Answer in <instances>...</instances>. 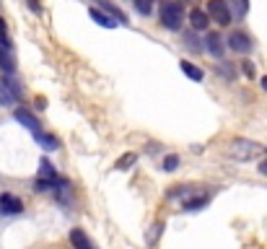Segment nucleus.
Listing matches in <instances>:
<instances>
[{"instance_id":"nucleus-21","label":"nucleus","mask_w":267,"mask_h":249,"mask_svg":"<svg viewBox=\"0 0 267 249\" xmlns=\"http://www.w3.org/2000/svg\"><path fill=\"white\" fill-rule=\"evenodd\" d=\"M164 169H166V172L179 169V156H166V158H164Z\"/></svg>"},{"instance_id":"nucleus-14","label":"nucleus","mask_w":267,"mask_h":249,"mask_svg":"<svg viewBox=\"0 0 267 249\" xmlns=\"http://www.w3.org/2000/svg\"><path fill=\"white\" fill-rule=\"evenodd\" d=\"M96 3H99V8H104L109 16H114V18H117L120 24H127V16L117 8V6H114V3H109V0H96Z\"/></svg>"},{"instance_id":"nucleus-2","label":"nucleus","mask_w":267,"mask_h":249,"mask_svg":"<svg viewBox=\"0 0 267 249\" xmlns=\"http://www.w3.org/2000/svg\"><path fill=\"white\" fill-rule=\"evenodd\" d=\"M259 153H262V146H257L252 140H241V138L231 140V146H228V156H234L239 161H249V158H254Z\"/></svg>"},{"instance_id":"nucleus-10","label":"nucleus","mask_w":267,"mask_h":249,"mask_svg":"<svg viewBox=\"0 0 267 249\" xmlns=\"http://www.w3.org/2000/svg\"><path fill=\"white\" fill-rule=\"evenodd\" d=\"M70 244H73V249H94V241L81 229H73L70 231Z\"/></svg>"},{"instance_id":"nucleus-22","label":"nucleus","mask_w":267,"mask_h":249,"mask_svg":"<svg viewBox=\"0 0 267 249\" xmlns=\"http://www.w3.org/2000/svg\"><path fill=\"white\" fill-rule=\"evenodd\" d=\"M0 47H11V42H8V34H6V26L0 24Z\"/></svg>"},{"instance_id":"nucleus-24","label":"nucleus","mask_w":267,"mask_h":249,"mask_svg":"<svg viewBox=\"0 0 267 249\" xmlns=\"http://www.w3.org/2000/svg\"><path fill=\"white\" fill-rule=\"evenodd\" d=\"M239 6H241V13L249 11V0H239Z\"/></svg>"},{"instance_id":"nucleus-11","label":"nucleus","mask_w":267,"mask_h":249,"mask_svg":"<svg viewBox=\"0 0 267 249\" xmlns=\"http://www.w3.org/2000/svg\"><path fill=\"white\" fill-rule=\"evenodd\" d=\"M189 24H192V29H197V31H203V29H208V24H210V16H208V11H192L189 13Z\"/></svg>"},{"instance_id":"nucleus-26","label":"nucleus","mask_w":267,"mask_h":249,"mask_svg":"<svg viewBox=\"0 0 267 249\" xmlns=\"http://www.w3.org/2000/svg\"><path fill=\"white\" fill-rule=\"evenodd\" d=\"M262 89H264V91H267V75H264V78H262Z\"/></svg>"},{"instance_id":"nucleus-28","label":"nucleus","mask_w":267,"mask_h":249,"mask_svg":"<svg viewBox=\"0 0 267 249\" xmlns=\"http://www.w3.org/2000/svg\"><path fill=\"white\" fill-rule=\"evenodd\" d=\"M0 24H3V18H0Z\"/></svg>"},{"instance_id":"nucleus-20","label":"nucleus","mask_w":267,"mask_h":249,"mask_svg":"<svg viewBox=\"0 0 267 249\" xmlns=\"http://www.w3.org/2000/svg\"><path fill=\"white\" fill-rule=\"evenodd\" d=\"M184 45L192 50V52H200V50H203V47L197 45V36H195V34H187V36H184Z\"/></svg>"},{"instance_id":"nucleus-19","label":"nucleus","mask_w":267,"mask_h":249,"mask_svg":"<svg viewBox=\"0 0 267 249\" xmlns=\"http://www.w3.org/2000/svg\"><path fill=\"white\" fill-rule=\"evenodd\" d=\"M135 8L143 16H150V11H153V0H135Z\"/></svg>"},{"instance_id":"nucleus-16","label":"nucleus","mask_w":267,"mask_h":249,"mask_svg":"<svg viewBox=\"0 0 267 249\" xmlns=\"http://www.w3.org/2000/svg\"><path fill=\"white\" fill-rule=\"evenodd\" d=\"M135 161H138V156H135V153H125V156H120V158H117V163H114V166H117L120 172H127Z\"/></svg>"},{"instance_id":"nucleus-8","label":"nucleus","mask_w":267,"mask_h":249,"mask_svg":"<svg viewBox=\"0 0 267 249\" xmlns=\"http://www.w3.org/2000/svg\"><path fill=\"white\" fill-rule=\"evenodd\" d=\"M88 16L99 24V26H104V29H114V26H117L120 21H112V16L106 13V11H101V8H96V6H91L88 8Z\"/></svg>"},{"instance_id":"nucleus-13","label":"nucleus","mask_w":267,"mask_h":249,"mask_svg":"<svg viewBox=\"0 0 267 249\" xmlns=\"http://www.w3.org/2000/svg\"><path fill=\"white\" fill-rule=\"evenodd\" d=\"M39 179H47V182H57V172H55V166L47 161V158H42L39 161Z\"/></svg>"},{"instance_id":"nucleus-4","label":"nucleus","mask_w":267,"mask_h":249,"mask_svg":"<svg viewBox=\"0 0 267 249\" xmlns=\"http://www.w3.org/2000/svg\"><path fill=\"white\" fill-rule=\"evenodd\" d=\"M21 211H24L21 197H16V195H11V192H3V195H0V213H3V216H16V213H21Z\"/></svg>"},{"instance_id":"nucleus-23","label":"nucleus","mask_w":267,"mask_h":249,"mask_svg":"<svg viewBox=\"0 0 267 249\" xmlns=\"http://www.w3.org/2000/svg\"><path fill=\"white\" fill-rule=\"evenodd\" d=\"M241 68H244V75H247V78H254V65H252L249 60H244Z\"/></svg>"},{"instance_id":"nucleus-18","label":"nucleus","mask_w":267,"mask_h":249,"mask_svg":"<svg viewBox=\"0 0 267 249\" xmlns=\"http://www.w3.org/2000/svg\"><path fill=\"white\" fill-rule=\"evenodd\" d=\"M161 229H164L161 223H153V226H150V231H148V236H145V241H148L150 246H153V244L159 241V236H161Z\"/></svg>"},{"instance_id":"nucleus-17","label":"nucleus","mask_w":267,"mask_h":249,"mask_svg":"<svg viewBox=\"0 0 267 249\" xmlns=\"http://www.w3.org/2000/svg\"><path fill=\"white\" fill-rule=\"evenodd\" d=\"M0 70H6V73H13V60H11V55L0 47Z\"/></svg>"},{"instance_id":"nucleus-9","label":"nucleus","mask_w":267,"mask_h":249,"mask_svg":"<svg viewBox=\"0 0 267 249\" xmlns=\"http://www.w3.org/2000/svg\"><path fill=\"white\" fill-rule=\"evenodd\" d=\"M205 50H208L213 57H220V55H223V39H220V34L210 31V34L205 36Z\"/></svg>"},{"instance_id":"nucleus-3","label":"nucleus","mask_w":267,"mask_h":249,"mask_svg":"<svg viewBox=\"0 0 267 249\" xmlns=\"http://www.w3.org/2000/svg\"><path fill=\"white\" fill-rule=\"evenodd\" d=\"M208 16L218 26H228V24H231V11H228L226 0H208Z\"/></svg>"},{"instance_id":"nucleus-7","label":"nucleus","mask_w":267,"mask_h":249,"mask_svg":"<svg viewBox=\"0 0 267 249\" xmlns=\"http://www.w3.org/2000/svg\"><path fill=\"white\" fill-rule=\"evenodd\" d=\"M18 99V91L11 89V80H0V107H11L16 104Z\"/></svg>"},{"instance_id":"nucleus-12","label":"nucleus","mask_w":267,"mask_h":249,"mask_svg":"<svg viewBox=\"0 0 267 249\" xmlns=\"http://www.w3.org/2000/svg\"><path fill=\"white\" fill-rule=\"evenodd\" d=\"M179 68H182V73H184L187 78H192V80H203V78H205V73H203L197 65H192L189 60H182V63H179Z\"/></svg>"},{"instance_id":"nucleus-27","label":"nucleus","mask_w":267,"mask_h":249,"mask_svg":"<svg viewBox=\"0 0 267 249\" xmlns=\"http://www.w3.org/2000/svg\"><path fill=\"white\" fill-rule=\"evenodd\" d=\"M179 3H195V0H179Z\"/></svg>"},{"instance_id":"nucleus-6","label":"nucleus","mask_w":267,"mask_h":249,"mask_svg":"<svg viewBox=\"0 0 267 249\" xmlns=\"http://www.w3.org/2000/svg\"><path fill=\"white\" fill-rule=\"evenodd\" d=\"M228 47H231L234 52L247 55V52H252V39H249L244 31H234L231 36H228Z\"/></svg>"},{"instance_id":"nucleus-15","label":"nucleus","mask_w":267,"mask_h":249,"mask_svg":"<svg viewBox=\"0 0 267 249\" xmlns=\"http://www.w3.org/2000/svg\"><path fill=\"white\" fill-rule=\"evenodd\" d=\"M208 202V195H197V197H189L184 202V211H200V208Z\"/></svg>"},{"instance_id":"nucleus-25","label":"nucleus","mask_w":267,"mask_h":249,"mask_svg":"<svg viewBox=\"0 0 267 249\" xmlns=\"http://www.w3.org/2000/svg\"><path fill=\"white\" fill-rule=\"evenodd\" d=\"M259 172H262V174H264V177H267V158H264V161H262V163H259Z\"/></svg>"},{"instance_id":"nucleus-1","label":"nucleus","mask_w":267,"mask_h":249,"mask_svg":"<svg viewBox=\"0 0 267 249\" xmlns=\"http://www.w3.org/2000/svg\"><path fill=\"white\" fill-rule=\"evenodd\" d=\"M161 24L171 31H179L182 24H184V8L179 0H166L161 6Z\"/></svg>"},{"instance_id":"nucleus-5","label":"nucleus","mask_w":267,"mask_h":249,"mask_svg":"<svg viewBox=\"0 0 267 249\" xmlns=\"http://www.w3.org/2000/svg\"><path fill=\"white\" fill-rule=\"evenodd\" d=\"M16 119L24 125L26 130H31V133H34V138H36V140H39V138L44 135V133H42V128H39V122H36V117H34L31 112H26V109H16Z\"/></svg>"}]
</instances>
